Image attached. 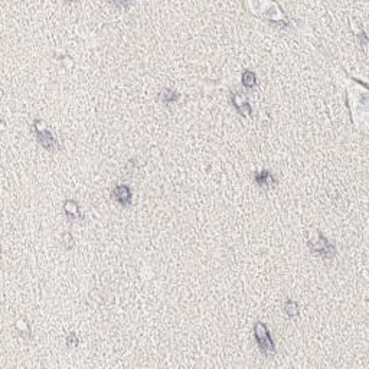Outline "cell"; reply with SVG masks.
<instances>
[{
    "instance_id": "6da1fadb",
    "label": "cell",
    "mask_w": 369,
    "mask_h": 369,
    "mask_svg": "<svg viewBox=\"0 0 369 369\" xmlns=\"http://www.w3.org/2000/svg\"><path fill=\"white\" fill-rule=\"evenodd\" d=\"M32 130H34V134L36 140L39 141V144L44 149L51 150V151H55V150L61 149V144L58 141L57 136L48 128V124H46L44 120H41V118L35 120Z\"/></svg>"
},
{
    "instance_id": "7a4b0ae2",
    "label": "cell",
    "mask_w": 369,
    "mask_h": 369,
    "mask_svg": "<svg viewBox=\"0 0 369 369\" xmlns=\"http://www.w3.org/2000/svg\"><path fill=\"white\" fill-rule=\"evenodd\" d=\"M307 245H309L311 253L317 254V255L323 257V258L330 260V258H333L334 255H336V247H334V244L329 241L320 231H313L311 237L307 240Z\"/></svg>"
},
{
    "instance_id": "3957f363",
    "label": "cell",
    "mask_w": 369,
    "mask_h": 369,
    "mask_svg": "<svg viewBox=\"0 0 369 369\" xmlns=\"http://www.w3.org/2000/svg\"><path fill=\"white\" fill-rule=\"evenodd\" d=\"M254 339L257 342L260 352L264 356H270V355L276 353V343L270 334L268 327L265 326V323L255 322V324H254Z\"/></svg>"
},
{
    "instance_id": "277c9868",
    "label": "cell",
    "mask_w": 369,
    "mask_h": 369,
    "mask_svg": "<svg viewBox=\"0 0 369 369\" xmlns=\"http://www.w3.org/2000/svg\"><path fill=\"white\" fill-rule=\"evenodd\" d=\"M111 196H113L115 202H118L123 208L130 207L131 201H133L131 189L127 184H117L114 189L111 191Z\"/></svg>"
},
{
    "instance_id": "5b68a950",
    "label": "cell",
    "mask_w": 369,
    "mask_h": 369,
    "mask_svg": "<svg viewBox=\"0 0 369 369\" xmlns=\"http://www.w3.org/2000/svg\"><path fill=\"white\" fill-rule=\"evenodd\" d=\"M231 103L232 105L235 107V110L240 113L241 115H245V117H248V115L253 114V108H251V104L248 103L244 97H242L240 92H232L231 94Z\"/></svg>"
},
{
    "instance_id": "8992f818",
    "label": "cell",
    "mask_w": 369,
    "mask_h": 369,
    "mask_svg": "<svg viewBox=\"0 0 369 369\" xmlns=\"http://www.w3.org/2000/svg\"><path fill=\"white\" fill-rule=\"evenodd\" d=\"M254 182L264 188V189H270V188H274L278 182L274 177V174L270 172V170H260V172L254 173Z\"/></svg>"
},
{
    "instance_id": "52a82bcc",
    "label": "cell",
    "mask_w": 369,
    "mask_h": 369,
    "mask_svg": "<svg viewBox=\"0 0 369 369\" xmlns=\"http://www.w3.org/2000/svg\"><path fill=\"white\" fill-rule=\"evenodd\" d=\"M64 212H65L67 218L71 219V221L84 218V215H82V212H81V208H80V205H78V202H77V201H74V199H67V201L64 202Z\"/></svg>"
},
{
    "instance_id": "ba28073f",
    "label": "cell",
    "mask_w": 369,
    "mask_h": 369,
    "mask_svg": "<svg viewBox=\"0 0 369 369\" xmlns=\"http://www.w3.org/2000/svg\"><path fill=\"white\" fill-rule=\"evenodd\" d=\"M180 98V94L177 91H174L172 88H163L160 92H159V101H161L163 104H173L177 103Z\"/></svg>"
},
{
    "instance_id": "9c48e42d",
    "label": "cell",
    "mask_w": 369,
    "mask_h": 369,
    "mask_svg": "<svg viewBox=\"0 0 369 369\" xmlns=\"http://www.w3.org/2000/svg\"><path fill=\"white\" fill-rule=\"evenodd\" d=\"M15 329L16 332L21 334V336H25V337H31L32 334V330H31V324L29 322L25 319V317H19L16 323H15Z\"/></svg>"
},
{
    "instance_id": "30bf717a",
    "label": "cell",
    "mask_w": 369,
    "mask_h": 369,
    "mask_svg": "<svg viewBox=\"0 0 369 369\" xmlns=\"http://www.w3.org/2000/svg\"><path fill=\"white\" fill-rule=\"evenodd\" d=\"M242 85L247 88V90H251L257 85V75L255 72L251 69H247L242 72Z\"/></svg>"
},
{
    "instance_id": "8fae6325",
    "label": "cell",
    "mask_w": 369,
    "mask_h": 369,
    "mask_svg": "<svg viewBox=\"0 0 369 369\" xmlns=\"http://www.w3.org/2000/svg\"><path fill=\"white\" fill-rule=\"evenodd\" d=\"M283 309H284V313L287 314L288 317H296V316H297V314L300 313L297 301H294V300H291V299H287L286 301H284Z\"/></svg>"
},
{
    "instance_id": "7c38bea8",
    "label": "cell",
    "mask_w": 369,
    "mask_h": 369,
    "mask_svg": "<svg viewBox=\"0 0 369 369\" xmlns=\"http://www.w3.org/2000/svg\"><path fill=\"white\" fill-rule=\"evenodd\" d=\"M67 345L71 346V347H77V346L80 345V337L77 336V333H74V332L68 333V336H67Z\"/></svg>"
},
{
    "instance_id": "4fadbf2b",
    "label": "cell",
    "mask_w": 369,
    "mask_h": 369,
    "mask_svg": "<svg viewBox=\"0 0 369 369\" xmlns=\"http://www.w3.org/2000/svg\"><path fill=\"white\" fill-rule=\"evenodd\" d=\"M62 242H64V245H65L67 248H72V245H74V238H72V235H71L69 231H65V232L62 234Z\"/></svg>"
}]
</instances>
